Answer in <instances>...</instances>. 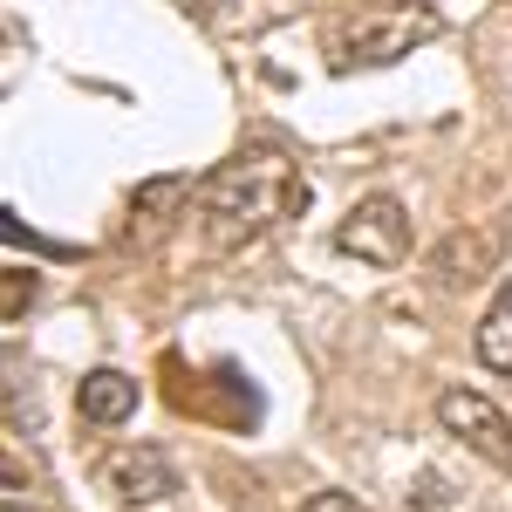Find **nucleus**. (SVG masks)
<instances>
[{
  "label": "nucleus",
  "mask_w": 512,
  "mask_h": 512,
  "mask_svg": "<svg viewBox=\"0 0 512 512\" xmlns=\"http://www.w3.org/2000/svg\"><path fill=\"white\" fill-rule=\"evenodd\" d=\"M308 178H301V164L280 158V151H239L226 158L219 171H205L198 178V226L212 246H246V239L274 233L287 219H301L308 212Z\"/></svg>",
  "instance_id": "f257e3e1"
},
{
  "label": "nucleus",
  "mask_w": 512,
  "mask_h": 512,
  "mask_svg": "<svg viewBox=\"0 0 512 512\" xmlns=\"http://www.w3.org/2000/svg\"><path fill=\"white\" fill-rule=\"evenodd\" d=\"M437 21L431 7H376V14H355V28H342L335 41V69H390L403 62L410 48L437 41Z\"/></svg>",
  "instance_id": "f03ea898"
},
{
  "label": "nucleus",
  "mask_w": 512,
  "mask_h": 512,
  "mask_svg": "<svg viewBox=\"0 0 512 512\" xmlns=\"http://www.w3.org/2000/svg\"><path fill=\"white\" fill-rule=\"evenodd\" d=\"M335 253H349L362 267H403L410 260V212H403V198L390 192H369L355 198L349 212H342V226H335Z\"/></svg>",
  "instance_id": "7ed1b4c3"
},
{
  "label": "nucleus",
  "mask_w": 512,
  "mask_h": 512,
  "mask_svg": "<svg viewBox=\"0 0 512 512\" xmlns=\"http://www.w3.org/2000/svg\"><path fill=\"white\" fill-rule=\"evenodd\" d=\"M499 260H506V226L478 219V226H458V233L437 239L424 274H431V287H444V294H465V287L499 274Z\"/></svg>",
  "instance_id": "20e7f679"
},
{
  "label": "nucleus",
  "mask_w": 512,
  "mask_h": 512,
  "mask_svg": "<svg viewBox=\"0 0 512 512\" xmlns=\"http://www.w3.org/2000/svg\"><path fill=\"white\" fill-rule=\"evenodd\" d=\"M437 424L451 437H465V451H478L485 465L512 472V417L478 390H444L437 396Z\"/></svg>",
  "instance_id": "39448f33"
},
{
  "label": "nucleus",
  "mask_w": 512,
  "mask_h": 512,
  "mask_svg": "<svg viewBox=\"0 0 512 512\" xmlns=\"http://www.w3.org/2000/svg\"><path fill=\"white\" fill-rule=\"evenodd\" d=\"M103 485L117 492L123 506H164L178 492V465L164 458L158 444H123L103 458Z\"/></svg>",
  "instance_id": "423d86ee"
},
{
  "label": "nucleus",
  "mask_w": 512,
  "mask_h": 512,
  "mask_svg": "<svg viewBox=\"0 0 512 512\" xmlns=\"http://www.w3.org/2000/svg\"><path fill=\"white\" fill-rule=\"evenodd\" d=\"M76 410H82V424L117 431V424L137 417V383H130L123 369H89V376H82V390H76Z\"/></svg>",
  "instance_id": "0eeeda50"
},
{
  "label": "nucleus",
  "mask_w": 512,
  "mask_h": 512,
  "mask_svg": "<svg viewBox=\"0 0 512 512\" xmlns=\"http://www.w3.org/2000/svg\"><path fill=\"white\" fill-rule=\"evenodd\" d=\"M478 362L499 369V376H512V280L492 294V308L478 321Z\"/></svg>",
  "instance_id": "6e6552de"
},
{
  "label": "nucleus",
  "mask_w": 512,
  "mask_h": 512,
  "mask_svg": "<svg viewBox=\"0 0 512 512\" xmlns=\"http://www.w3.org/2000/svg\"><path fill=\"white\" fill-rule=\"evenodd\" d=\"M301 512H369V506H362V499H349V492H315Z\"/></svg>",
  "instance_id": "1a4fd4ad"
}]
</instances>
